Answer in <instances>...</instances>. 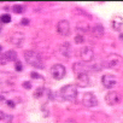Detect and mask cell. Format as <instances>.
I'll return each mask as SVG.
<instances>
[{
	"instance_id": "11",
	"label": "cell",
	"mask_w": 123,
	"mask_h": 123,
	"mask_svg": "<svg viewBox=\"0 0 123 123\" xmlns=\"http://www.w3.org/2000/svg\"><path fill=\"white\" fill-rule=\"evenodd\" d=\"M76 82L81 87H88L89 82H91L88 74H79V75H76Z\"/></svg>"
},
{
	"instance_id": "15",
	"label": "cell",
	"mask_w": 123,
	"mask_h": 123,
	"mask_svg": "<svg viewBox=\"0 0 123 123\" xmlns=\"http://www.w3.org/2000/svg\"><path fill=\"white\" fill-rule=\"evenodd\" d=\"M73 70L75 73V75H79V74H88V69L85 64L82 63H75L73 65Z\"/></svg>"
},
{
	"instance_id": "18",
	"label": "cell",
	"mask_w": 123,
	"mask_h": 123,
	"mask_svg": "<svg viewBox=\"0 0 123 123\" xmlns=\"http://www.w3.org/2000/svg\"><path fill=\"white\" fill-rule=\"evenodd\" d=\"M42 93H43V87H37V88L35 89L34 97H35V98H40V97H42Z\"/></svg>"
},
{
	"instance_id": "5",
	"label": "cell",
	"mask_w": 123,
	"mask_h": 123,
	"mask_svg": "<svg viewBox=\"0 0 123 123\" xmlns=\"http://www.w3.org/2000/svg\"><path fill=\"white\" fill-rule=\"evenodd\" d=\"M101 83H103V86H104L105 88L112 89V88H115L116 85H117V79H116L115 75L106 74V75H104V76L101 77Z\"/></svg>"
},
{
	"instance_id": "17",
	"label": "cell",
	"mask_w": 123,
	"mask_h": 123,
	"mask_svg": "<svg viewBox=\"0 0 123 123\" xmlns=\"http://www.w3.org/2000/svg\"><path fill=\"white\" fill-rule=\"evenodd\" d=\"M5 55H6V58H7V62H15V60H17V52L13 51V49L7 51V52L5 53Z\"/></svg>"
},
{
	"instance_id": "14",
	"label": "cell",
	"mask_w": 123,
	"mask_h": 123,
	"mask_svg": "<svg viewBox=\"0 0 123 123\" xmlns=\"http://www.w3.org/2000/svg\"><path fill=\"white\" fill-rule=\"evenodd\" d=\"M76 29L80 30L81 33H88V31H92V28H91L89 23L86 22V21H82V19L77 22V24H76Z\"/></svg>"
},
{
	"instance_id": "9",
	"label": "cell",
	"mask_w": 123,
	"mask_h": 123,
	"mask_svg": "<svg viewBox=\"0 0 123 123\" xmlns=\"http://www.w3.org/2000/svg\"><path fill=\"white\" fill-rule=\"evenodd\" d=\"M70 24H69V22L68 21H65V19H62L59 23H58V25H57V30H58V33L62 35V36H67V35H69L70 34Z\"/></svg>"
},
{
	"instance_id": "23",
	"label": "cell",
	"mask_w": 123,
	"mask_h": 123,
	"mask_svg": "<svg viewBox=\"0 0 123 123\" xmlns=\"http://www.w3.org/2000/svg\"><path fill=\"white\" fill-rule=\"evenodd\" d=\"M30 76H31L34 80H40V79H41V75H39L37 73H34V71L30 74Z\"/></svg>"
},
{
	"instance_id": "27",
	"label": "cell",
	"mask_w": 123,
	"mask_h": 123,
	"mask_svg": "<svg viewBox=\"0 0 123 123\" xmlns=\"http://www.w3.org/2000/svg\"><path fill=\"white\" fill-rule=\"evenodd\" d=\"M7 105H9L10 107H15V103H13L12 100H7Z\"/></svg>"
},
{
	"instance_id": "20",
	"label": "cell",
	"mask_w": 123,
	"mask_h": 123,
	"mask_svg": "<svg viewBox=\"0 0 123 123\" xmlns=\"http://www.w3.org/2000/svg\"><path fill=\"white\" fill-rule=\"evenodd\" d=\"M7 63V58L5 53H0V65H5Z\"/></svg>"
},
{
	"instance_id": "22",
	"label": "cell",
	"mask_w": 123,
	"mask_h": 123,
	"mask_svg": "<svg viewBox=\"0 0 123 123\" xmlns=\"http://www.w3.org/2000/svg\"><path fill=\"white\" fill-rule=\"evenodd\" d=\"M13 12H16V13H22L23 12V7L22 6H18V5H16V6H13Z\"/></svg>"
},
{
	"instance_id": "28",
	"label": "cell",
	"mask_w": 123,
	"mask_h": 123,
	"mask_svg": "<svg viewBox=\"0 0 123 123\" xmlns=\"http://www.w3.org/2000/svg\"><path fill=\"white\" fill-rule=\"evenodd\" d=\"M22 24H24V25L29 24V19H28V18H24V19H22Z\"/></svg>"
},
{
	"instance_id": "12",
	"label": "cell",
	"mask_w": 123,
	"mask_h": 123,
	"mask_svg": "<svg viewBox=\"0 0 123 123\" xmlns=\"http://www.w3.org/2000/svg\"><path fill=\"white\" fill-rule=\"evenodd\" d=\"M24 41V35L22 33H13L10 36V42L13 43L15 46H21Z\"/></svg>"
},
{
	"instance_id": "10",
	"label": "cell",
	"mask_w": 123,
	"mask_h": 123,
	"mask_svg": "<svg viewBox=\"0 0 123 123\" xmlns=\"http://www.w3.org/2000/svg\"><path fill=\"white\" fill-rule=\"evenodd\" d=\"M59 52L60 54L65 57V58H70L71 57V53H73V48H71V45L69 42H63L60 46H59Z\"/></svg>"
},
{
	"instance_id": "1",
	"label": "cell",
	"mask_w": 123,
	"mask_h": 123,
	"mask_svg": "<svg viewBox=\"0 0 123 123\" xmlns=\"http://www.w3.org/2000/svg\"><path fill=\"white\" fill-rule=\"evenodd\" d=\"M24 59H25V62H27L29 65H31L34 68H39V69H42L43 68L42 57L36 51H33V49L24 51Z\"/></svg>"
},
{
	"instance_id": "8",
	"label": "cell",
	"mask_w": 123,
	"mask_h": 123,
	"mask_svg": "<svg viewBox=\"0 0 123 123\" xmlns=\"http://www.w3.org/2000/svg\"><path fill=\"white\" fill-rule=\"evenodd\" d=\"M80 58L82 62L85 63H88V62H92L94 59V51L91 47H83L80 51Z\"/></svg>"
},
{
	"instance_id": "6",
	"label": "cell",
	"mask_w": 123,
	"mask_h": 123,
	"mask_svg": "<svg viewBox=\"0 0 123 123\" xmlns=\"http://www.w3.org/2000/svg\"><path fill=\"white\" fill-rule=\"evenodd\" d=\"M105 101H106V104L110 105V106L118 105V104L121 103V95H119L117 92L111 91V92H109V93L105 95Z\"/></svg>"
},
{
	"instance_id": "26",
	"label": "cell",
	"mask_w": 123,
	"mask_h": 123,
	"mask_svg": "<svg viewBox=\"0 0 123 123\" xmlns=\"http://www.w3.org/2000/svg\"><path fill=\"white\" fill-rule=\"evenodd\" d=\"M6 117H7V116H6V115L3 112V111H0V121H4Z\"/></svg>"
},
{
	"instance_id": "3",
	"label": "cell",
	"mask_w": 123,
	"mask_h": 123,
	"mask_svg": "<svg viewBox=\"0 0 123 123\" xmlns=\"http://www.w3.org/2000/svg\"><path fill=\"white\" fill-rule=\"evenodd\" d=\"M122 64V57L117 53H111L106 57V62H105V65L106 68L110 69H117L119 65Z\"/></svg>"
},
{
	"instance_id": "29",
	"label": "cell",
	"mask_w": 123,
	"mask_h": 123,
	"mask_svg": "<svg viewBox=\"0 0 123 123\" xmlns=\"http://www.w3.org/2000/svg\"><path fill=\"white\" fill-rule=\"evenodd\" d=\"M0 51H1V46H0Z\"/></svg>"
},
{
	"instance_id": "16",
	"label": "cell",
	"mask_w": 123,
	"mask_h": 123,
	"mask_svg": "<svg viewBox=\"0 0 123 123\" xmlns=\"http://www.w3.org/2000/svg\"><path fill=\"white\" fill-rule=\"evenodd\" d=\"M92 33H93V35L95 37H101L104 35V28H103V25H100V24L94 25V28H92Z\"/></svg>"
},
{
	"instance_id": "24",
	"label": "cell",
	"mask_w": 123,
	"mask_h": 123,
	"mask_svg": "<svg viewBox=\"0 0 123 123\" xmlns=\"http://www.w3.org/2000/svg\"><path fill=\"white\" fill-rule=\"evenodd\" d=\"M23 87H24L25 89H30V88H31V83L28 82V81H25V82H23Z\"/></svg>"
},
{
	"instance_id": "4",
	"label": "cell",
	"mask_w": 123,
	"mask_h": 123,
	"mask_svg": "<svg viewBox=\"0 0 123 123\" xmlns=\"http://www.w3.org/2000/svg\"><path fill=\"white\" fill-rule=\"evenodd\" d=\"M51 74L55 80H62L67 75V69L63 64H54L51 69Z\"/></svg>"
},
{
	"instance_id": "2",
	"label": "cell",
	"mask_w": 123,
	"mask_h": 123,
	"mask_svg": "<svg viewBox=\"0 0 123 123\" xmlns=\"http://www.w3.org/2000/svg\"><path fill=\"white\" fill-rule=\"evenodd\" d=\"M60 94L63 97V99L68 101H75L77 97V88L74 85H67L60 89Z\"/></svg>"
},
{
	"instance_id": "7",
	"label": "cell",
	"mask_w": 123,
	"mask_h": 123,
	"mask_svg": "<svg viewBox=\"0 0 123 123\" xmlns=\"http://www.w3.org/2000/svg\"><path fill=\"white\" fill-rule=\"evenodd\" d=\"M82 103H83V105L87 106V107H94V106L98 105V99H97V97H95L93 93L88 92V93H85V94H83Z\"/></svg>"
},
{
	"instance_id": "19",
	"label": "cell",
	"mask_w": 123,
	"mask_h": 123,
	"mask_svg": "<svg viewBox=\"0 0 123 123\" xmlns=\"http://www.w3.org/2000/svg\"><path fill=\"white\" fill-rule=\"evenodd\" d=\"M0 21H1L3 23H9V22L11 21V16L7 15V13H5V15H3V16H0Z\"/></svg>"
},
{
	"instance_id": "21",
	"label": "cell",
	"mask_w": 123,
	"mask_h": 123,
	"mask_svg": "<svg viewBox=\"0 0 123 123\" xmlns=\"http://www.w3.org/2000/svg\"><path fill=\"white\" fill-rule=\"evenodd\" d=\"M75 42H76V43H83V42H85V37L79 34V35L75 36Z\"/></svg>"
},
{
	"instance_id": "13",
	"label": "cell",
	"mask_w": 123,
	"mask_h": 123,
	"mask_svg": "<svg viewBox=\"0 0 123 123\" xmlns=\"http://www.w3.org/2000/svg\"><path fill=\"white\" fill-rule=\"evenodd\" d=\"M111 27L116 31L121 30L122 27H123V18L121 16H118V15L117 16H113V18L111 19Z\"/></svg>"
},
{
	"instance_id": "25",
	"label": "cell",
	"mask_w": 123,
	"mask_h": 123,
	"mask_svg": "<svg viewBox=\"0 0 123 123\" xmlns=\"http://www.w3.org/2000/svg\"><path fill=\"white\" fill-rule=\"evenodd\" d=\"M16 70L17 71H21L22 70V64L19 63V62H17V63H16Z\"/></svg>"
}]
</instances>
